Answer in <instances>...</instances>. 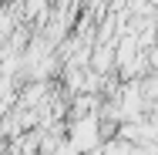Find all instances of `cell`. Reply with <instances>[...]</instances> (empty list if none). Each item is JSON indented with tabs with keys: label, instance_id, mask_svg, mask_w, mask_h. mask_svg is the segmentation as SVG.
<instances>
[{
	"label": "cell",
	"instance_id": "cell-1",
	"mask_svg": "<svg viewBox=\"0 0 158 155\" xmlns=\"http://www.w3.org/2000/svg\"><path fill=\"white\" fill-rule=\"evenodd\" d=\"M108 131H104V125L98 115H88V118H74L71 122V131H67V142L77 149V152H94L98 145H101V138H104Z\"/></svg>",
	"mask_w": 158,
	"mask_h": 155
},
{
	"label": "cell",
	"instance_id": "cell-2",
	"mask_svg": "<svg viewBox=\"0 0 158 155\" xmlns=\"http://www.w3.org/2000/svg\"><path fill=\"white\" fill-rule=\"evenodd\" d=\"M88 67H91L94 74H101V78H108V71L118 67V44H98Z\"/></svg>",
	"mask_w": 158,
	"mask_h": 155
},
{
	"label": "cell",
	"instance_id": "cell-3",
	"mask_svg": "<svg viewBox=\"0 0 158 155\" xmlns=\"http://www.w3.org/2000/svg\"><path fill=\"white\" fill-rule=\"evenodd\" d=\"M138 84H141V94H145L148 108H152V105H158V71L145 74V78H138Z\"/></svg>",
	"mask_w": 158,
	"mask_h": 155
},
{
	"label": "cell",
	"instance_id": "cell-4",
	"mask_svg": "<svg viewBox=\"0 0 158 155\" xmlns=\"http://www.w3.org/2000/svg\"><path fill=\"white\" fill-rule=\"evenodd\" d=\"M138 152V145H131V142H125L121 135H114L104 149H101V155H135Z\"/></svg>",
	"mask_w": 158,
	"mask_h": 155
}]
</instances>
